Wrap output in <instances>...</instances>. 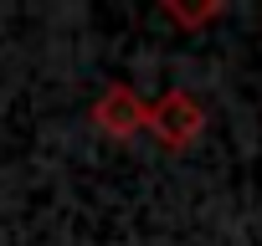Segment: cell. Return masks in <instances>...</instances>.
Wrapping results in <instances>:
<instances>
[{
	"mask_svg": "<svg viewBox=\"0 0 262 246\" xmlns=\"http://www.w3.org/2000/svg\"><path fill=\"white\" fill-rule=\"evenodd\" d=\"M160 16H165L170 26H180V31H201V26H211V21H221V16H226V0H206V6H185V0H160Z\"/></svg>",
	"mask_w": 262,
	"mask_h": 246,
	"instance_id": "obj_3",
	"label": "cell"
},
{
	"mask_svg": "<svg viewBox=\"0 0 262 246\" xmlns=\"http://www.w3.org/2000/svg\"><path fill=\"white\" fill-rule=\"evenodd\" d=\"M144 123H149V103L128 87V82H108V87L93 97V129H98L103 139L128 144L134 134H144Z\"/></svg>",
	"mask_w": 262,
	"mask_h": 246,
	"instance_id": "obj_2",
	"label": "cell"
},
{
	"mask_svg": "<svg viewBox=\"0 0 262 246\" xmlns=\"http://www.w3.org/2000/svg\"><path fill=\"white\" fill-rule=\"evenodd\" d=\"M144 134H149L160 149L185 154V149L206 134V108H201V97H195V92H185V87L160 92V97L149 103V123H144Z\"/></svg>",
	"mask_w": 262,
	"mask_h": 246,
	"instance_id": "obj_1",
	"label": "cell"
}]
</instances>
